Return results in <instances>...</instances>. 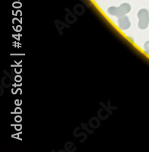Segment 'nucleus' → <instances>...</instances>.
Wrapping results in <instances>:
<instances>
[{"label": "nucleus", "instance_id": "obj_1", "mask_svg": "<svg viewBox=\"0 0 149 152\" xmlns=\"http://www.w3.org/2000/svg\"><path fill=\"white\" fill-rule=\"evenodd\" d=\"M131 11V6L128 3H123L119 7H110L107 12L110 15L116 16V17L120 18L125 15L126 14L129 13Z\"/></svg>", "mask_w": 149, "mask_h": 152}, {"label": "nucleus", "instance_id": "obj_2", "mask_svg": "<svg viewBox=\"0 0 149 152\" xmlns=\"http://www.w3.org/2000/svg\"><path fill=\"white\" fill-rule=\"evenodd\" d=\"M139 18V28L141 30H145L148 27L149 24V12L147 9H143L138 12Z\"/></svg>", "mask_w": 149, "mask_h": 152}, {"label": "nucleus", "instance_id": "obj_3", "mask_svg": "<svg viewBox=\"0 0 149 152\" xmlns=\"http://www.w3.org/2000/svg\"><path fill=\"white\" fill-rule=\"evenodd\" d=\"M118 24L120 29L122 30H127L130 28L131 23L129 21V19L127 16H123V17L119 18L118 19Z\"/></svg>", "mask_w": 149, "mask_h": 152}, {"label": "nucleus", "instance_id": "obj_4", "mask_svg": "<svg viewBox=\"0 0 149 152\" xmlns=\"http://www.w3.org/2000/svg\"><path fill=\"white\" fill-rule=\"evenodd\" d=\"M144 49L145 51L146 52V53H148L149 55V40L145 42V43L144 44Z\"/></svg>", "mask_w": 149, "mask_h": 152}]
</instances>
